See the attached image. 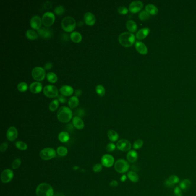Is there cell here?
Instances as JSON below:
<instances>
[{
	"instance_id": "cell-5",
	"label": "cell",
	"mask_w": 196,
	"mask_h": 196,
	"mask_svg": "<svg viewBox=\"0 0 196 196\" xmlns=\"http://www.w3.org/2000/svg\"><path fill=\"white\" fill-rule=\"evenodd\" d=\"M129 164L128 162L123 159L117 160L114 165V170L119 173L124 174L128 171L129 169Z\"/></svg>"
},
{
	"instance_id": "cell-40",
	"label": "cell",
	"mask_w": 196,
	"mask_h": 196,
	"mask_svg": "<svg viewBox=\"0 0 196 196\" xmlns=\"http://www.w3.org/2000/svg\"><path fill=\"white\" fill-rule=\"evenodd\" d=\"M28 88V84L25 82H21L19 83L17 85V89L20 92H25L27 90Z\"/></svg>"
},
{
	"instance_id": "cell-7",
	"label": "cell",
	"mask_w": 196,
	"mask_h": 196,
	"mask_svg": "<svg viewBox=\"0 0 196 196\" xmlns=\"http://www.w3.org/2000/svg\"><path fill=\"white\" fill-rule=\"evenodd\" d=\"M44 94L48 98H54L59 96V91L57 88L52 85H48L43 89Z\"/></svg>"
},
{
	"instance_id": "cell-39",
	"label": "cell",
	"mask_w": 196,
	"mask_h": 196,
	"mask_svg": "<svg viewBox=\"0 0 196 196\" xmlns=\"http://www.w3.org/2000/svg\"><path fill=\"white\" fill-rule=\"evenodd\" d=\"M95 92L99 96L103 97L105 94V88L102 85H98L95 87Z\"/></svg>"
},
{
	"instance_id": "cell-22",
	"label": "cell",
	"mask_w": 196,
	"mask_h": 196,
	"mask_svg": "<svg viewBox=\"0 0 196 196\" xmlns=\"http://www.w3.org/2000/svg\"><path fill=\"white\" fill-rule=\"evenodd\" d=\"M127 159L129 163H134L137 161L138 154L135 150H131L127 154Z\"/></svg>"
},
{
	"instance_id": "cell-12",
	"label": "cell",
	"mask_w": 196,
	"mask_h": 196,
	"mask_svg": "<svg viewBox=\"0 0 196 196\" xmlns=\"http://www.w3.org/2000/svg\"><path fill=\"white\" fill-rule=\"evenodd\" d=\"M101 165L105 167H111L114 165V159L113 156L109 154H105L103 156L101 159Z\"/></svg>"
},
{
	"instance_id": "cell-2",
	"label": "cell",
	"mask_w": 196,
	"mask_h": 196,
	"mask_svg": "<svg viewBox=\"0 0 196 196\" xmlns=\"http://www.w3.org/2000/svg\"><path fill=\"white\" fill-rule=\"evenodd\" d=\"M56 115L59 122L63 123H67L72 119V111L69 107L63 106L59 109Z\"/></svg>"
},
{
	"instance_id": "cell-20",
	"label": "cell",
	"mask_w": 196,
	"mask_h": 196,
	"mask_svg": "<svg viewBox=\"0 0 196 196\" xmlns=\"http://www.w3.org/2000/svg\"><path fill=\"white\" fill-rule=\"evenodd\" d=\"M43 89V85L41 83L35 82L32 83L30 86V90L31 93L38 94L41 92Z\"/></svg>"
},
{
	"instance_id": "cell-13",
	"label": "cell",
	"mask_w": 196,
	"mask_h": 196,
	"mask_svg": "<svg viewBox=\"0 0 196 196\" xmlns=\"http://www.w3.org/2000/svg\"><path fill=\"white\" fill-rule=\"evenodd\" d=\"M143 8V4L140 1H135L132 2L129 6V10L132 13H138Z\"/></svg>"
},
{
	"instance_id": "cell-17",
	"label": "cell",
	"mask_w": 196,
	"mask_h": 196,
	"mask_svg": "<svg viewBox=\"0 0 196 196\" xmlns=\"http://www.w3.org/2000/svg\"><path fill=\"white\" fill-rule=\"evenodd\" d=\"M84 21L86 25L93 26L96 22V19L92 13L86 12L84 15Z\"/></svg>"
},
{
	"instance_id": "cell-43",
	"label": "cell",
	"mask_w": 196,
	"mask_h": 196,
	"mask_svg": "<svg viewBox=\"0 0 196 196\" xmlns=\"http://www.w3.org/2000/svg\"><path fill=\"white\" fill-rule=\"evenodd\" d=\"M21 164V160L19 158H17L14 159L12 164V167L13 169H17Z\"/></svg>"
},
{
	"instance_id": "cell-1",
	"label": "cell",
	"mask_w": 196,
	"mask_h": 196,
	"mask_svg": "<svg viewBox=\"0 0 196 196\" xmlns=\"http://www.w3.org/2000/svg\"><path fill=\"white\" fill-rule=\"evenodd\" d=\"M134 34L128 32H125L121 33L118 38L119 43L124 47L128 48L133 46L135 42Z\"/></svg>"
},
{
	"instance_id": "cell-11",
	"label": "cell",
	"mask_w": 196,
	"mask_h": 196,
	"mask_svg": "<svg viewBox=\"0 0 196 196\" xmlns=\"http://www.w3.org/2000/svg\"><path fill=\"white\" fill-rule=\"evenodd\" d=\"M14 176L13 171L9 169L4 170L1 176V181L4 184H7L10 182V181L13 179Z\"/></svg>"
},
{
	"instance_id": "cell-32",
	"label": "cell",
	"mask_w": 196,
	"mask_h": 196,
	"mask_svg": "<svg viewBox=\"0 0 196 196\" xmlns=\"http://www.w3.org/2000/svg\"><path fill=\"white\" fill-rule=\"evenodd\" d=\"M127 177L128 178V179L134 183H137L138 182V181H139V176H138V174L133 171H131L128 172L127 173Z\"/></svg>"
},
{
	"instance_id": "cell-30",
	"label": "cell",
	"mask_w": 196,
	"mask_h": 196,
	"mask_svg": "<svg viewBox=\"0 0 196 196\" xmlns=\"http://www.w3.org/2000/svg\"><path fill=\"white\" fill-rule=\"evenodd\" d=\"M108 136L109 139L112 142H115L118 140L119 138V136L118 133L113 129L109 130L108 132Z\"/></svg>"
},
{
	"instance_id": "cell-45",
	"label": "cell",
	"mask_w": 196,
	"mask_h": 196,
	"mask_svg": "<svg viewBox=\"0 0 196 196\" xmlns=\"http://www.w3.org/2000/svg\"><path fill=\"white\" fill-rule=\"evenodd\" d=\"M116 148V145L113 143H110L106 145V150L108 152H113Z\"/></svg>"
},
{
	"instance_id": "cell-29",
	"label": "cell",
	"mask_w": 196,
	"mask_h": 196,
	"mask_svg": "<svg viewBox=\"0 0 196 196\" xmlns=\"http://www.w3.org/2000/svg\"><path fill=\"white\" fill-rule=\"evenodd\" d=\"M127 29L131 33H134L137 31V26L134 21L128 20L126 23Z\"/></svg>"
},
{
	"instance_id": "cell-21",
	"label": "cell",
	"mask_w": 196,
	"mask_h": 196,
	"mask_svg": "<svg viewBox=\"0 0 196 196\" xmlns=\"http://www.w3.org/2000/svg\"><path fill=\"white\" fill-rule=\"evenodd\" d=\"M38 33L43 39H50L52 36V32L47 28H41L38 31Z\"/></svg>"
},
{
	"instance_id": "cell-54",
	"label": "cell",
	"mask_w": 196,
	"mask_h": 196,
	"mask_svg": "<svg viewBox=\"0 0 196 196\" xmlns=\"http://www.w3.org/2000/svg\"><path fill=\"white\" fill-rule=\"evenodd\" d=\"M128 177H127V176H126V175H125V174H123V176H121V178H120V181H122V182H125L126 180H127V178Z\"/></svg>"
},
{
	"instance_id": "cell-23",
	"label": "cell",
	"mask_w": 196,
	"mask_h": 196,
	"mask_svg": "<svg viewBox=\"0 0 196 196\" xmlns=\"http://www.w3.org/2000/svg\"><path fill=\"white\" fill-rule=\"evenodd\" d=\"M72 125L78 129H82L85 124L82 119L78 116H75L72 118Z\"/></svg>"
},
{
	"instance_id": "cell-49",
	"label": "cell",
	"mask_w": 196,
	"mask_h": 196,
	"mask_svg": "<svg viewBox=\"0 0 196 196\" xmlns=\"http://www.w3.org/2000/svg\"><path fill=\"white\" fill-rule=\"evenodd\" d=\"M58 97V100H59V103H66V101H67V99H66V98L65 97V96H64V95H59V96Z\"/></svg>"
},
{
	"instance_id": "cell-55",
	"label": "cell",
	"mask_w": 196,
	"mask_h": 196,
	"mask_svg": "<svg viewBox=\"0 0 196 196\" xmlns=\"http://www.w3.org/2000/svg\"><path fill=\"white\" fill-rule=\"evenodd\" d=\"M66 196L65 195H62V194H58L57 196Z\"/></svg>"
},
{
	"instance_id": "cell-42",
	"label": "cell",
	"mask_w": 196,
	"mask_h": 196,
	"mask_svg": "<svg viewBox=\"0 0 196 196\" xmlns=\"http://www.w3.org/2000/svg\"><path fill=\"white\" fill-rule=\"evenodd\" d=\"M64 12H65L64 8L62 5H59V6L56 7L54 10L55 13L57 15H62Z\"/></svg>"
},
{
	"instance_id": "cell-33",
	"label": "cell",
	"mask_w": 196,
	"mask_h": 196,
	"mask_svg": "<svg viewBox=\"0 0 196 196\" xmlns=\"http://www.w3.org/2000/svg\"><path fill=\"white\" fill-rule=\"evenodd\" d=\"M26 37L31 41H35L38 38V33L33 30H29L26 32Z\"/></svg>"
},
{
	"instance_id": "cell-19",
	"label": "cell",
	"mask_w": 196,
	"mask_h": 196,
	"mask_svg": "<svg viewBox=\"0 0 196 196\" xmlns=\"http://www.w3.org/2000/svg\"><path fill=\"white\" fill-rule=\"evenodd\" d=\"M59 92L63 95L65 97H69L72 95L74 93V89L71 86L63 85L60 88Z\"/></svg>"
},
{
	"instance_id": "cell-44",
	"label": "cell",
	"mask_w": 196,
	"mask_h": 196,
	"mask_svg": "<svg viewBox=\"0 0 196 196\" xmlns=\"http://www.w3.org/2000/svg\"><path fill=\"white\" fill-rule=\"evenodd\" d=\"M118 13L122 15H125L128 13L129 9L125 7H120L117 9Z\"/></svg>"
},
{
	"instance_id": "cell-48",
	"label": "cell",
	"mask_w": 196,
	"mask_h": 196,
	"mask_svg": "<svg viewBox=\"0 0 196 196\" xmlns=\"http://www.w3.org/2000/svg\"><path fill=\"white\" fill-rule=\"evenodd\" d=\"M8 148V143L7 142H4L3 143L2 145H1L0 147V151L2 153H4L5 151H7V150Z\"/></svg>"
},
{
	"instance_id": "cell-25",
	"label": "cell",
	"mask_w": 196,
	"mask_h": 196,
	"mask_svg": "<svg viewBox=\"0 0 196 196\" xmlns=\"http://www.w3.org/2000/svg\"><path fill=\"white\" fill-rule=\"evenodd\" d=\"M70 39L75 43H80L82 40V36L80 32L74 31L70 35Z\"/></svg>"
},
{
	"instance_id": "cell-27",
	"label": "cell",
	"mask_w": 196,
	"mask_h": 196,
	"mask_svg": "<svg viewBox=\"0 0 196 196\" xmlns=\"http://www.w3.org/2000/svg\"><path fill=\"white\" fill-rule=\"evenodd\" d=\"M145 11H147L150 15H156L158 13V9L153 4H147L145 7Z\"/></svg>"
},
{
	"instance_id": "cell-28",
	"label": "cell",
	"mask_w": 196,
	"mask_h": 196,
	"mask_svg": "<svg viewBox=\"0 0 196 196\" xmlns=\"http://www.w3.org/2000/svg\"><path fill=\"white\" fill-rule=\"evenodd\" d=\"M80 103L78 97L76 96H72L71 97L69 101H68V104L70 109H75L76 108Z\"/></svg>"
},
{
	"instance_id": "cell-47",
	"label": "cell",
	"mask_w": 196,
	"mask_h": 196,
	"mask_svg": "<svg viewBox=\"0 0 196 196\" xmlns=\"http://www.w3.org/2000/svg\"><path fill=\"white\" fill-rule=\"evenodd\" d=\"M174 194L175 196H182V190L179 186H176L174 189Z\"/></svg>"
},
{
	"instance_id": "cell-52",
	"label": "cell",
	"mask_w": 196,
	"mask_h": 196,
	"mask_svg": "<svg viewBox=\"0 0 196 196\" xmlns=\"http://www.w3.org/2000/svg\"><path fill=\"white\" fill-rule=\"evenodd\" d=\"M118 185H119V184H118V182H117V181H116V180H113V181H112L110 182V184H109V185L111 186V187H117V186H118Z\"/></svg>"
},
{
	"instance_id": "cell-8",
	"label": "cell",
	"mask_w": 196,
	"mask_h": 196,
	"mask_svg": "<svg viewBox=\"0 0 196 196\" xmlns=\"http://www.w3.org/2000/svg\"><path fill=\"white\" fill-rule=\"evenodd\" d=\"M46 75L45 70L41 67H35L32 69V76L36 81H43Z\"/></svg>"
},
{
	"instance_id": "cell-15",
	"label": "cell",
	"mask_w": 196,
	"mask_h": 196,
	"mask_svg": "<svg viewBox=\"0 0 196 196\" xmlns=\"http://www.w3.org/2000/svg\"><path fill=\"white\" fill-rule=\"evenodd\" d=\"M18 136V131L15 127H10L7 132V139L10 142H14Z\"/></svg>"
},
{
	"instance_id": "cell-16",
	"label": "cell",
	"mask_w": 196,
	"mask_h": 196,
	"mask_svg": "<svg viewBox=\"0 0 196 196\" xmlns=\"http://www.w3.org/2000/svg\"><path fill=\"white\" fill-rule=\"evenodd\" d=\"M180 179L176 175H171L170 176L165 182V185L168 187H172L175 186L177 184H179Z\"/></svg>"
},
{
	"instance_id": "cell-10",
	"label": "cell",
	"mask_w": 196,
	"mask_h": 196,
	"mask_svg": "<svg viewBox=\"0 0 196 196\" xmlns=\"http://www.w3.org/2000/svg\"><path fill=\"white\" fill-rule=\"evenodd\" d=\"M116 147L121 151L123 152H128L131 150V143L127 139H120L119 140L116 145Z\"/></svg>"
},
{
	"instance_id": "cell-18",
	"label": "cell",
	"mask_w": 196,
	"mask_h": 196,
	"mask_svg": "<svg viewBox=\"0 0 196 196\" xmlns=\"http://www.w3.org/2000/svg\"><path fill=\"white\" fill-rule=\"evenodd\" d=\"M136 51L142 55H147L148 53V49L144 43L142 41H137L135 44Z\"/></svg>"
},
{
	"instance_id": "cell-51",
	"label": "cell",
	"mask_w": 196,
	"mask_h": 196,
	"mask_svg": "<svg viewBox=\"0 0 196 196\" xmlns=\"http://www.w3.org/2000/svg\"><path fill=\"white\" fill-rule=\"evenodd\" d=\"M52 67V63H47L44 65V69L45 70H49Z\"/></svg>"
},
{
	"instance_id": "cell-41",
	"label": "cell",
	"mask_w": 196,
	"mask_h": 196,
	"mask_svg": "<svg viewBox=\"0 0 196 196\" xmlns=\"http://www.w3.org/2000/svg\"><path fill=\"white\" fill-rule=\"evenodd\" d=\"M144 144L143 140L142 139H137L136 140L133 145V148L135 150H139L141 148Z\"/></svg>"
},
{
	"instance_id": "cell-9",
	"label": "cell",
	"mask_w": 196,
	"mask_h": 196,
	"mask_svg": "<svg viewBox=\"0 0 196 196\" xmlns=\"http://www.w3.org/2000/svg\"><path fill=\"white\" fill-rule=\"evenodd\" d=\"M41 20L43 24L45 27H50L53 25L55 21V16L53 13L47 12L43 15Z\"/></svg>"
},
{
	"instance_id": "cell-35",
	"label": "cell",
	"mask_w": 196,
	"mask_h": 196,
	"mask_svg": "<svg viewBox=\"0 0 196 196\" xmlns=\"http://www.w3.org/2000/svg\"><path fill=\"white\" fill-rule=\"evenodd\" d=\"M59 104V101L58 99L54 100L49 105V109L51 112H55L57 110Z\"/></svg>"
},
{
	"instance_id": "cell-46",
	"label": "cell",
	"mask_w": 196,
	"mask_h": 196,
	"mask_svg": "<svg viewBox=\"0 0 196 196\" xmlns=\"http://www.w3.org/2000/svg\"><path fill=\"white\" fill-rule=\"evenodd\" d=\"M103 169V165L100 163H97L93 166V170L95 173H100Z\"/></svg>"
},
{
	"instance_id": "cell-31",
	"label": "cell",
	"mask_w": 196,
	"mask_h": 196,
	"mask_svg": "<svg viewBox=\"0 0 196 196\" xmlns=\"http://www.w3.org/2000/svg\"><path fill=\"white\" fill-rule=\"evenodd\" d=\"M58 139L62 143H67L70 140L69 134L66 131H62L58 135Z\"/></svg>"
},
{
	"instance_id": "cell-50",
	"label": "cell",
	"mask_w": 196,
	"mask_h": 196,
	"mask_svg": "<svg viewBox=\"0 0 196 196\" xmlns=\"http://www.w3.org/2000/svg\"><path fill=\"white\" fill-rule=\"evenodd\" d=\"M76 114H77L76 116H78V117H82V116H84V114H85L84 111L83 109H78L77 111Z\"/></svg>"
},
{
	"instance_id": "cell-4",
	"label": "cell",
	"mask_w": 196,
	"mask_h": 196,
	"mask_svg": "<svg viewBox=\"0 0 196 196\" xmlns=\"http://www.w3.org/2000/svg\"><path fill=\"white\" fill-rule=\"evenodd\" d=\"M76 27V21L71 16H67L62 21V28L66 32H72Z\"/></svg>"
},
{
	"instance_id": "cell-24",
	"label": "cell",
	"mask_w": 196,
	"mask_h": 196,
	"mask_svg": "<svg viewBox=\"0 0 196 196\" xmlns=\"http://www.w3.org/2000/svg\"><path fill=\"white\" fill-rule=\"evenodd\" d=\"M150 30L148 28L140 29L136 34V38L138 40H143L148 35Z\"/></svg>"
},
{
	"instance_id": "cell-26",
	"label": "cell",
	"mask_w": 196,
	"mask_h": 196,
	"mask_svg": "<svg viewBox=\"0 0 196 196\" xmlns=\"http://www.w3.org/2000/svg\"><path fill=\"white\" fill-rule=\"evenodd\" d=\"M191 185H192V182L190 179H184L182 180L181 181H180V182L179 184V187H180V189L182 190L185 191L189 189Z\"/></svg>"
},
{
	"instance_id": "cell-53",
	"label": "cell",
	"mask_w": 196,
	"mask_h": 196,
	"mask_svg": "<svg viewBox=\"0 0 196 196\" xmlns=\"http://www.w3.org/2000/svg\"><path fill=\"white\" fill-rule=\"evenodd\" d=\"M82 94V91L80 89H78L75 92V96L78 97L81 96Z\"/></svg>"
},
{
	"instance_id": "cell-36",
	"label": "cell",
	"mask_w": 196,
	"mask_h": 196,
	"mask_svg": "<svg viewBox=\"0 0 196 196\" xmlns=\"http://www.w3.org/2000/svg\"><path fill=\"white\" fill-rule=\"evenodd\" d=\"M56 153L61 156H65L68 153V150L66 147L63 146H60L57 148Z\"/></svg>"
},
{
	"instance_id": "cell-14",
	"label": "cell",
	"mask_w": 196,
	"mask_h": 196,
	"mask_svg": "<svg viewBox=\"0 0 196 196\" xmlns=\"http://www.w3.org/2000/svg\"><path fill=\"white\" fill-rule=\"evenodd\" d=\"M42 24V20L39 16H34L31 18L30 25L33 30H39L41 28Z\"/></svg>"
},
{
	"instance_id": "cell-38",
	"label": "cell",
	"mask_w": 196,
	"mask_h": 196,
	"mask_svg": "<svg viewBox=\"0 0 196 196\" xmlns=\"http://www.w3.org/2000/svg\"><path fill=\"white\" fill-rule=\"evenodd\" d=\"M15 145L17 148L21 151H25L28 148V145H27V143L21 141L16 142L15 143Z\"/></svg>"
},
{
	"instance_id": "cell-3",
	"label": "cell",
	"mask_w": 196,
	"mask_h": 196,
	"mask_svg": "<svg viewBox=\"0 0 196 196\" xmlns=\"http://www.w3.org/2000/svg\"><path fill=\"white\" fill-rule=\"evenodd\" d=\"M37 196H53L54 190L52 186L47 183H41L36 189Z\"/></svg>"
},
{
	"instance_id": "cell-34",
	"label": "cell",
	"mask_w": 196,
	"mask_h": 196,
	"mask_svg": "<svg viewBox=\"0 0 196 196\" xmlns=\"http://www.w3.org/2000/svg\"><path fill=\"white\" fill-rule=\"evenodd\" d=\"M46 78L47 81L51 83H55L58 81V77L54 72H48V74H47Z\"/></svg>"
},
{
	"instance_id": "cell-37",
	"label": "cell",
	"mask_w": 196,
	"mask_h": 196,
	"mask_svg": "<svg viewBox=\"0 0 196 196\" xmlns=\"http://www.w3.org/2000/svg\"><path fill=\"white\" fill-rule=\"evenodd\" d=\"M150 17V14L145 10H143L140 12L139 14V18L142 21L147 20Z\"/></svg>"
},
{
	"instance_id": "cell-6",
	"label": "cell",
	"mask_w": 196,
	"mask_h": 196,
	"mask_svg": "<svg viewBox=\"0 0 196 196\" xmlns=\"http://www.w3.org/2000/svg\"><path fill=\"white\" fill-rule=\"evenodd\" d=\"M56 152L54 148L47 147L41 150L39 155L41 159L44 161H49L55 158L56 156Z\"/></svg>"
}]
</instances>
